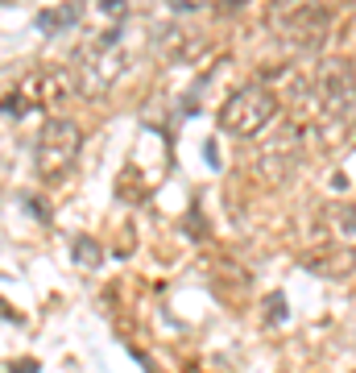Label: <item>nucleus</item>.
I'll list each match as a JSON object with an SVG mask.
<instances>
[{"mask_svg": "<svg viewBox=\"0 0 356 373\" xmlns=\"http://www.w3.org/2000/svg\"><path fill=\"white\" fill-rule=\"evenodd\" d=\"M311 96H315V108H311V112H323L328 121L348 124L356 117V71H352V63H344V58H323V63L315 67Z\"/></svg>", "mask_w": 356, "mask_h": 373, "instance_id": "nucleus-1", "label": "nucleus"}, {"mask_svg": "<svg viewBox=\"0 0 356 373\" xmlns=\"http://www.w3.org/2000/svg\"><path fill=\"white\" fill-rule=\"evenodd\" d=\"M79 146H83V133L75 121H63V117H50L42 129H38V141H33V166L46 183H58L63 174L79 162Z\"/></svg>", "mask_w": 356, "mask_h": 373, "instance_id": "nucleus-2", "label": "nucleus"}, {"mask_svg": "<svg viewBox=\"0 0 356 373\" xmlns=\"http://www.w3.org/2000/svg\"><path fill=\"white\" fill-rule=\"evenodd\" d=\"M274 117H278L274 92L261 87V83H249V87H240V92H232V96L224 99V108H220V129L232 133V137H257Z\"/></svg>", "mask_w": 356, "mask_h": 373, "instance_id": "nucleus-3", "label": "nucleus"}, {"mask_svg": "<svg viewBox=\"0 0 356 373\" xmlns=\"http://www.w3.org/2000/svg\"><path fill=\"white\" fill-rule=\"evenodd\" d=\"M129 71V54L120 46V38H104L99 46H92L87 54H79V67H75V87L87 92V96H99L104 87H112L120 75Z\"/></svg>", "mask_w": 356, "mask_h": 373, "instance_id": "nucleus-4", "label": "nucleus"}, {"mask_svg": "<svg viewBox=\"0 0 356 373\" xmlns=\"http://www.w3.org/2000/svg\"><path fill=\"white\" fill-rule=\"evenodd\" d=\"M303 162V124H282L274 137H265L257 146V174L269 183H282L294 174V166Z\"/></svg>", "mask_w": 356, "mask_h": 373, "instance_id": "nucleus-5", "label": "nucleus"}, {"mask_svg": "<svg viewBox=\"0 0 356 373\" xmlns=\"http://www.w3.org/2000/svg\"><path fill=\"white\" fill-rule=\"evenodd\" d=\"M63 79H67L63 71L33 75V79H25V87H29V96L38 99V104H58V99L67 96V83H63Z\"/></svg>", "mask_w": 356, "mask_h": 373, "instance_id": "nucleus-6", "label": "nucleus"}, {"mask_svg": "<svg viewBox=\"0 0 356 373\" xmlns=\"http://www.w3.org/2000/svg\"><path fill=\"white\" fill-rule=\"evenodd\" d=\"M79 0H67V4H58V9H50V13H42L38 17V29L42 33H58V29H67V25H75L79 21Z\"/></svg>", "mask_w": 356, "mask_h": 373, "instance_id": "nucleus-7", "label": "nucleus"}, {"mask_svg": "<svg viewBox=\"0 0 356 373\" xmlns=\"http://www.w3.org/2000/svg\"><path fill=\"white\" fill-rule=\"evenodd\" d=\"M75 261H79V266H87V270L99 266V249H95L92 237H79V241H75Z\"/></svg>", "mask_w": 356, "mask_h": 373, "instance_id": "nucleus-8", "label": "nucleus"}, {"mask_svg": "<svg viewBox=\"0 0 356 373\" xmlns=\"http://www.w3.org/2000/svg\"><path fill=\"white\" fill-rule=\"evenodd\" d=\"M332 220L344 237H356V207H332Z\"/></svg>", "mask_w": 356, "mask_h": 373, "instance_id": "nucleus-9", "label": "nucleus"}, {"mask_svg": "<svg viewBox=\"0 0 356 373\" xmlns=\"http://www.w3.org/2000/svg\"><path fill=\"white\" fill-rule=\"evenodd\" d=\"M104 9H108L112 17H120V9H124V0H104Z\"/></svg>", "mask_w": 356, "mask_h": 373, "instance_id": "nucleus-10", "label": "nucleus"}, {"mask_svg": "<svg viewBox=\"0 0 356 373\" xmlns=\"http://www.w3.org/2000/svg\"><path fill=\"white\" fill-rule=\"evenodd\" d=\"M224 4H228V9H237V4H240V0H224Z\"/></svg>", "mask_w": 356, "mask_h": 373, "instance_id": "nucleus-11", "label": "nucleus"}]
</instances>
